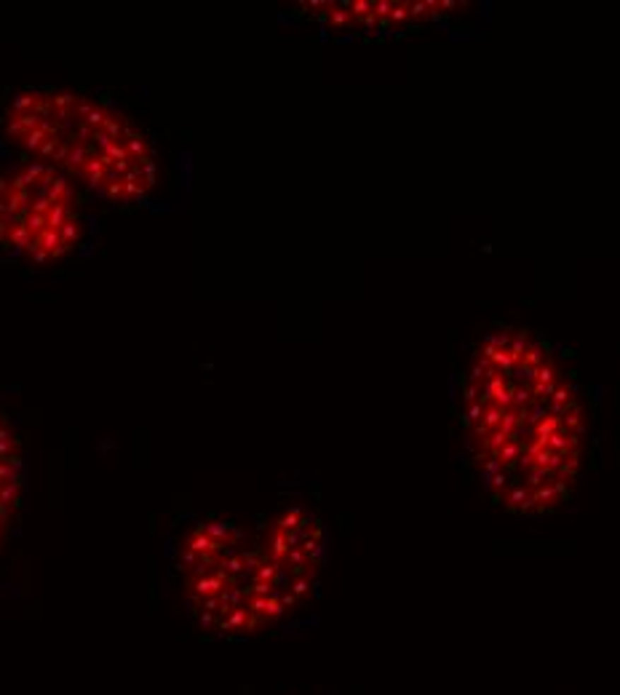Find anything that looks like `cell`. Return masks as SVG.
I'll list each match as a JSON object with an SVG mask.
<instances>
[{
	"instance_id": "1",
	"label": "cell",
	"mask_w": 620,
	"mask_h": 695,
	"mask_svg": "<svg viewBox=\"0 0 620 695\" xmlns=\"http://www.w3.org/2000/svg\"><path fill=\"white\" fill-rule=\"evenodd\" d=\"M457 428L471 471L500 511L548 516L583 479L591 415L543 334L495 327L457 375Z\"/></svg>"
},
{
	"instance_id": "2",
	"label": "cell",
	"mask_w": 620,
	"mask_h": 695,
	"mask_svg": "<svg viewBox=\"0 0 620 695\" xmlns=\"http://www.w3.org/2000/svg\"><path fill=\"white\" fill-rule=\"evenodd\" d=\"M327 561L316 511L283 506L243 525L201 519L177 543L174 570L193 623L219 639H255L292 621L313 599Z\"/></svg>"
},
{
	"instance_id": "3",
	"label": "cell",
	"mask_w": 620,
	"mask_h": 695,
	"mask_svg": "<svg viewBox=\"0 0 620 695\" xmlns=\"http://www.w3.org/2000/svg\"><path fill=\"white\" fill-rule=\"evenodd\" d=\"M3 132L33 160L110 204H142L158 185L145 132L118 107L73 88L19 91L3 112Z\"/></svg>"
},
{
	"instance_id": "4",
	"label": "cell",
	"mask_w": 620,
	"mask_h": 695,
	"mask_svg": "<svg viewBox=\"0 0 620 695\" xmlns=\"http://www.w3.org/2000/svg\"><path fill=\"white\" fill-rule=\"evenodd\" d=\"M83 241L75 185L37 160L0 169V252L54 265Z\"/></svg>"
},
{
	"instance_id": "5",
	"label": "cell",
	"mask_w": 620,
	"mask_h": 695,
	"mask_svg": "<svg viewBox=\"0 0 620 695\" xmlns=\"http://www.w3.org/2000/svg\"><path fill=\"white\" fill-rule=\"evenodd\" d=\"M465 3L452 0H420V3H388V0H351V3H303L300 13L318 25L348 33H390L402 27L447 19Z\"/></svg>"
},
{
	"instance_id": "6",
	"label": "cell",
	"mask_w": 620,
	"mask_h": 695,
	"mask_svg": "<svg viewBox=\"0 0 620 695\" xmlns=\"http://www.w3.org/2000/svg\"><path fill=\"white\" fill-rule=\"evenodd\" d=\"M25 444L8 412L0 409V554L8 546L25 506Z\"/></svg>"
}]
</instances>
